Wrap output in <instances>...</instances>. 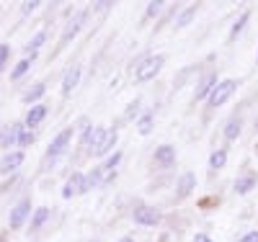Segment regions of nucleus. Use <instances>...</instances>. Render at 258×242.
Returning a JSON list of instances; mask_svg holds the SVG:
<instances>
[{
    "label": "nucleus",
    "mask_w": 258,
    "mask_h": 242,
    "mask_svg": "<svg viewBox=\"0 0 258 242\" xmlns=\"http://www.w3.org/2000/svg\"><path fill=\"white\" fill-rule=\"evenodd\" d=\"M176 160H178V152H176L173 144H160L153 152V165L158 170H170V168L176 165Z\"/></svg>",
    "instance_id": "6e6552de"
},
{
    "label": "nucleus",
    "mask_w": 258,
    "mask_h": 242,
    "mask_svg": "<svg viewBox=\"0 0 258 242\" xmlns=\"http://www.w3.org/2000/svg\"><path fill=\"white\" fill-rule=\"evenodd\" d=\"M49 219H52V209L49 206H36L31 219H29V232H39L41 227L49 222Z\"/></svg>",
    "instance_id": "a211bd4d"
},
{
    "label": "nucleus",
    "mask_w": 258,
    "mask_h": 242,
    "mask_svg": "<svg viewBox=\"0 0 258 242\" xmlns=\"http://www.w3.org/2000/svg\"><path fill=\"white\" fill-rule=\"evenodd\" d=\"M142 108V98L137 96L135 101H129V106H126V111H124V116H121V121H137V116L142 114L140 111Z\"/></svg>",
    "instance_id": "cd10ccee"
},
{
    "label": "nucleus",
    "mask_w": 258,
    "mask_h": 242,
    "mask_svg": "<svg viewBox=\"0 0 258 242\" xmlns=\"http://www.w3.org/2000/svg\"><path fill=\"white\" fill-rule=\"evenodd\" d=\"M121 160H124V152H119V149H114V152H111V155H106V160L101 163V168H103L106 173H109V170H116Z\"/></svg>",
    "instance_id": "c85d7f7f"
},
{
    "label": "nucleus",
    "mask_w": 258,
    "mask_h": 242,
    "mask_svg": "<svg viewBox=\"0 0 258 242\" xmlns=\"http://www.w3.org/2000/svg\"><path fill=\"white\" fill-rule=\"evenodd\" d=\"M73 137H75V126H64L59 134L49 142V147H47V155H44V165H49V163H54L64 149L70 147V142H73Z\"/></svg>",
    "instance_id": "20e7f679"
},
{
    "label": "nucleus",
    "mask_w": 258,
    "mask_h": 242,
    "mask_svg": "<svg viewBox=\"0 0 258 242\" xmlns=\"http://www.w3.org/2000/svg\"><path fill=\"white\" fill-rule=\"evenodd\" d=\"M194 188H197V173H191V170L181 173L176 178V199L178 201L188 199V196L194 193Z\"/></svg>",
    "instance_id": "9d476101"
},
{
    "label": "nucleus",
    "mask_w": 258,
    "mask_h": 242,
    "mask_svg": "<svg viewBox=\"0 0 258 242\" xmlns=\"http://www.w3.org/2000/svg\"><path fill=\"white\" fill-rule=\"evenodd\" d=\"M191 72H194V67H183V70H181V75H178V80H173V88H181V85L188 80V75H191Z\"/></svg>",
    "instance_id": "473e14b6"
},
{
    "label": "nucleus",
    "mask_w": 258,
    "mask_h": 242,
    "mask_svg": "<svg viewBox=\"0 0 258 242\" xmlns=\"http://www.w3.org/2000/svg\"><path fill=\"white\" fill-rule=\"evenodd\" d=\"M255 64H258V52H255Z\"/></svg>",
    "instance_id": "a19ab883"
},
{
    "label": "nucleus",
    "mask_w": 258,
    "mask_h": 242,
    "mask_svg": "<svg viewBox=\"0 0 258 242\" xmlns=\"http://www.w3.org/2000/svg\"><path fill=\"white\" fill-rule=\"evenodd\" d=\"M34 209H31V199L26 196V199H21L13 209H11V216H8V227L11 229H21L24 224H29V219H31Z\"/></svg>",
    "instance_id": "423d86ee"
},
{
    "label": "nucleus",
    "mask_w": 258,
    "mask_h": 242,
    "mask_svg": "<svg viewBox=\"0 0 258 242\" xmlns=\"http://www.w3.org/2000/svg\"><path fill=\"white\" fill-rule=\"evenodd\" d=\"M26 126H24V121H13L6 131H3V142H0V144H3V147H8V152H11V147L13 144H18V137H21V131H24Z\"/></svg>",
    "instance_id": "412c9836"
},
{
    "label": "nucleus",
    "mask_w": 258,
    "mask_h": 242,
    "mask_svg": "<svg viewBox=\"0 0 258 242\" xmlns=\"http://www.w3.org/2000/svg\"><path fill=\"white\" fill-rule=\"evenodd\" d=\"M163 64H165V57L163 54H142L135 64V72H132V80L137 85L142 83H150V80H155L163 70Z\"/></svg>",
    "instance_id": "f257e3e1"
},
{
    "label": "nucleus",
    "mask_w": 258,
    "mask_h": 242,
    "mask_svg": "<svg viewBox=\"0 0 258 242\" xmlns=\"http://www.w3.org/2000/svg\"><path fill=\"white\" fill-rule=\"evenodd\" d=\"M47 114H49V106H44V103L31 106V108H29V114H26V119H24V126H26V129H36L41 121L47 119Z\"/></svg>",
    "instance_id": "4468645a"
},
{
    "label": "nucleus",
    "mask_w": 258,
    "mask_h": 242,
    "mask_svg": "<svg viewBox=\"0 0 258 242\" xmlns=\"http://www.w3.org/2000/svg\"><path fill=\"white\" fill-rule=\"evenodd\" d=\"M80 193H85V173H73L70 178L64 181V186H62V199L70 201V199H75V196H80Z\"/></svg>",
    "instance_id": "1a4fd4ad"
},
{
    "label": "nucleus",
    "mask_w": 258,
    "mask_h": 242,
    "mask_svg": "<svg viewBox=\"0 0 258 242\" xmlns=\"http://www.w3.org/2000/svg\"><path fill=\"white\" fill-rule=\"evenodd\" d=\"M34 139H36L34 129H24V131H21V137H18V144L21 147H29V144H34Z\"/></svg>",
    "instance_id": "7c9ffc66"
},
{
    "label": "nucleus",
    "mask_w": 258,
    "mask_h": 242,
    "mask_svg": "<svg viewBox=\"0 0 258 242\" xmlns=\"http://www.w3.org/2000/svg\"><path fill=\"white\" fill-rule=\"evenodd\" d=\"M163 11H165L163 0H153V3H147V8H145V18H158Z\"/></svg>",
    "instance_id": "c756f323"
},
{
    "label": "nucleus",
    "mask_w": 258,
    "mask_h": 242,
    "mask_svg": "<svg viewBox=\"0 0 258 242\" xmlns=\"http://www.w3.org/2000/svg\"><path fill=\"white\" fill-rule=\"evenodd\" d=\"M235 93H238V80H232V77L220 80L217 85L212 88V93H209V98H207V108H209V111H214V108L225 106Z\"/></svg>",
    "instance_id": "f03ea898"
},
{
    "label": "nucleus",
    "mask_w": 258,
    "mask_h": 242,
    "mask_svg": "<svg viewBox=\"0 0 258 242\" xmlns=\"http://www.w3.org/2000/svg\"><path fill=\"white\" fill-rule=\"evenodd\" d=\"M8 59H11V47H8V44H0V72H3Z\"/></svg>",
    "instance_id": "2f4dec72"
},
{
    "label": "nucleus",
    "mask_w": 258,
    "mask_h": 242,
    "mask_svg": "<svg viewBox=\"0 0 258 242\" xmlns=\"http://www.w3.org/2000/svg\"><path fill=\"white\" fill-rule=\"evenodd\" d=\"M119 242H135V237H121Z\"/></svg>",
    "instance_id": "4c0bfd02"
},
{
    "label": "nucleus",
    "mask_w": 258,
    "mask_h": 242,
    "mask_svg": "<svg viewBox=\"0 0 258 242\" xmlns=\"http://www.w3.org/2000/svg\"><path fill=\"white\" fill-rule=\"evenodd\" d=\"M0 142H3V131H0Z\"/></svg>",
    "instance_id": "ea45409f"
},
{
    "label": "nucleus",
    "mask_w": 258,
    "mask_h": 242,
    "mask_svg": "<svg viewBox=\"0 0 258 242\" xmlns=\"http://www.w3.org/2000/svg\"><path fill=\"white\" fill-rule=\"evenodd\" d=\"M103 129H106V126H98V124H96V126H93V124H85V129H83V134H80V144L91 149V147H93V144H96V142L101 139V134H103Z\"/></svg>",
    "instance_id": "aec40b11"
},
{
    "label": "nucleus",
    "mask_w": 258,
    "mask_h": 242,
    "mask_svg": "<svg viewBox=\"0 0 258 242\" xmlns=\"http://www.w3.org/2000/svg\"><path fill=\"white\" fill-rule=\"evenodd\" d=\"M31 62H34V59H29V57H24L21 62H16V67H13V72H11V80H13V83L24 80V77L29 75V70H31Z\"/></svg>",
    "instance_id": "bb28decb"
},
{
    "label": "nucleus",
    "mask_w": 258,
    "mask_h": 242,
    "mask_svg": "<svg viewBox=\"0 0 258 242\" xmlns=\"http://www.w3.org/2000/svg\"><path fill=\"white\" fill-rule=\"evenodd\" d=\"M255 131H258V121H255Z\"/></svg>",
    "instance_id": "79ce46f5"
},
{
    "label": "nucleus",
    "mask_w": 258,
    "mask_h": 242,
    "mask_svg": "<svg viewBox=\"0 0 258 242\" xmlns=\"http://www.w3.org/2000/svg\"><path fill=\"white\" fill-rule=\"evenodd\" d=\"M197 13H199V3H191V6H186V8H181L178 11V16L173 18V29L176 31H181V29H186L194 18H197Z\"/></svg>",
    "instance_id": "dca6fc26"
},
{
    "label": "nucleus",
    "mask_w": 258,
    "mask_h": 242,
    "mask_svg": "<svg viewBox=\"0 0 258 242\" xmlns=\"http://www.w3.org/2000/svg\"><path fill=\"white\" fill-rule=\"evenodd\" d=\"M44 93H47V85H44V83H34L29 91L21 96V101H24L26 106H36V101H39V98H44Z\"/></svg>",
    "instance_id": "5701e85b"
},
{
    "label": "nucleus",
    "mask_w": 258,
    "mask_h": 242,
    "mask_svg": "<svg viewBox=\"0 0 258 242\" xmlns=\"http://www.w3.org/2000/svg\"><path fill=\"white\" fill-rule=\"evenodd\" d=\"M238 242H258V229H253V232H245Z\"/></svg>",
    "instance_id": "c9c22d12"
},
{
    "label": "nucleus",
    "mask_w": 258,
    "mask_h": 242,
    "mask_svg": "<svg viewBox=\"0 0 258 242\" xmlns=\"http://www.w3.org/2000/svg\"><path fill=\"white\" fill-rule=\"evenodd\" d=\"M116 142H119V131H116V126H106L103 129V134H101V139L88 149L93 157H106V155H111V149L116 147Z\"/></svg>",
    "instance_id": "39448f33"
},
{
    "label": "nucleus",
    "mask_w": 258,
    "mask_h": 242,
    "mask_svg": "<svg viewBox=\"0 0 258 242\" xmlns=\"http://www.w3.org/2000/svg\"><path fill=\"white\" fill-rule=\"evenodd\" d=\"M103 178H106V170L101 165H96L93 170H88V173H85V193L98 188V186H103Z\"/></svg>",
    "instance_id": "4be33fe9"
},
{
    "label": "nucleus",
    "mask_w": 258,
    "mask_h": 242,
    "mask_svg": "<svg viewBox=\"0 0 258 242\" xmlns=\"http://www.w3.org/2000/svg\"><path fill=\"white\" fill-rule=\"evenodd\" d=\"M217 72L214 70H207L197 77V85H194V103H199V101H207L209 93H212V88L217 85Z\"/></svg>",
    "instance_id": "0eeeda50"
},
{
    "label": "nucleus",
    "mask_w": 258,
    "mask_h": 242,
    "mask_svg": "<svg viewBox=\"0 0 258 242\" xmlns=\"http://www.w3.org/2000/svg\"><path fill=\"white\" fill-rule=\"evenodd\" d=\"M24 160H26V155L21 149H11L8 155H3V160H0V173H13V170H18L21 165H24Z\"/></svg>",
    "instance_id": "2eb2a0df"
},
{
    "label": "nucleus",
    "mask_w": 258,
    "mask_h": 242,
    "mask_svg": "<svg viewBox=\"0 0 258 242\" xmlns=\"http://www.w3.org/2000/svg\"><path fill=\"white\" fill-rule=\"evenodd\" d=\"M255 186H258V173L248 170V173H243V175H238V178H235V183H232V191L238 193V196H248V193H250Z\"/></svg>",
    "instance_id": "f8f14e48"
},
{
    "label": "nucleus",
    "mask_w": 258,
    "mask_h": 242,
    "mask_svg": "<svg viewBox=\"0 0 258 242\" xmlns=\"http://www.w3.org/2000/svg\"><path fill=\"white\" fill-rule=\"evenodd\" d=\"M44 41H47V31H36L34 34V39L26 44V54H29V59H36V54H39V49L44 47Z\"/></svg>",
    "instance_id": "393cba45"
},
{
    "label": "nucleus",
    "mask_w": 258,
    "mask_h": 242,
    "mask_svg": "<svg viewBox=\"0 0 258 242\" xmlns=\"http://www.w3.org/2000/svg\"><path fill=\"white\" fill-rule=\"evenodd\" d=\"M248 21H250V11H243L238 18H235V24H232V29H230V36H227V41H235V39H238V36L245 31Z\"/></svg>",
    "instance_id": "b1692460"
},
{
    "label": "nucleus",
    "mask_w": 258,
    "mask_h": 242,
    "mask_svg": "<svg viewBox=\"0 0 258 242\" xmlns=\"http://www.w3.org/2000/svg\"><path fill=\"white\" fill-rule=\"evenodd\" d=\"M132 219L140 227H160L163 224V211L150 206V204H135L132 206Z\"/></svg>",
    "instance_id": "7ed1b4c3"
},
{
    "label": "nucleus",
    "mask_w": 258,
    "mask_h": 242,
    "mask_svg": "<svg viewBox=\"0 0 258 242\" xmlns=\"http://www.w3.org/2000/svg\"><path fill=\"white\" fill-rule=\"evenodd\" d=\"M85 18H88V11H80V13L70 21L68 29H64V34H62V39H59V44H57V52L64 47V44H70V41L80 34V29H83V24H85ZM57 52H54V54H57Z\"/></svg>",
    "instance_id": "9b49d317"
},
{
    "label": "nucleus",
    "mask_w": 258,
    "mask_h": 242,
    "mask_svg": "<svg viewBox=\"0 0 258 242\" xmlns=\"http://www.w3.org/2000/svg\"><path fill=\"white\" fill-rule=\"evenodd\" d=\"M191 242H214V239H212V237H209L207 232H197V234H194V239H191Z\"/></svg>",
    "instance_id": "e433bc0d"
},
{
    "label": "nucleus",
    "mask_w": 258,
    "mask_h": 242,
    "mask_svg": "<svg viewBox=\"0 0 258 242\" xmlns=\"http://www.w3.org/2000/svg\"><path fill=\"white\" fill-rule=\"evenodd\" d=\"M39 6H41L39 0H31V3H24V6H21V13H24V16H31V13H34Z\"/></svg>",
    "instance_id": "72a5a7b5"
},
{
    "label": "nucleus",
    "mask_w": 258,
    "mask_h": 242,
    "mask_svg": "<svg viewBox=\"0 0 258 242\" xmlns=\"http://www.w3.org/2000/svg\"><path fill=\"white\" fill-rule=\"evenodd\" d=\"M109 8H114V3H111V0H103V3H93V6H91V11H98V13L109 11Z\"/></svg>",
    "instance_id": "f704fd0d"
},
{
    "label": "nucleus",
    "mask_w": 258,
    "mask_h": 242,
    "mask_svg": "<svg viewBox=\"0 0 258 242\" xmlns=\"http://www.w3.org/2000/svg\"><path fill=\"white\" fill-rule=\"evenodd\" d=\"M240 131H243V119L240 116H230L227 124H225V129H222V139L227 144H232V142H238Z\"/></svg>",
    "instance_id": "f3484780"
},
{
    "label": "nucleus",
    "mask_w": 258,
    "mask_h": 242,
    "mask_svg": "<svg viewBox=\"0 0 258 242\" xmlns=\"http://www.w3.org/2000/svg\"><path fill=\"white\" fill-rule=\"evenodd\" d=\"M80 75H83L80 64H73V67H68V72H64V77H62V98H70V96H73V91H75L78 83H80Z\"/></svg>",
    "instance_id": "ddd939ff"
},
{
    "label": "nucleus",
    "mask_w": 258,
    "mask_h": 242,
    "mask_svg": "<svg viewBox=\"0 0 258 242\" xmlns=\"http://www.w3.org/2000/svg\"><path fill=\"white\" fill-rule=\"evenodd\" d=\"M135 129H137L140 137L153 134V129H155V111H142L137 116V121H135Z\"/></svg>",
    "instance_id": "6ab92c4d"
},
{
    "label": "nucleus",
    "mask_w": 258,
    "mask_h": 242,
    "mask_svg": "<svg viewBox=\"0 0 258 242\" xmlns=\"http://www.w3.org/2000/svg\"><path fill=\"white\" fill-rule=\"evenodd\" d=\"M225 165H227V149H225V147L212 149V155H209V168H212V170H222Z\"/></svg>",
    "instance_id": "a878e982"
},
{
    "label": "nucleus",
    "mask_w": 258,
    "mask_h": 242,
    "mask_svg": "<svg viewBox=\"0 0 258 242\" xmlns=\"http://www.w3.org/2000/svg\"><path fill=\"white\" fill-rule=\"evenodd\" d=\"M0 242H6V234H0Z\"/></svg>",
    "instance_id": "58836bf2"
}]
</instances>
